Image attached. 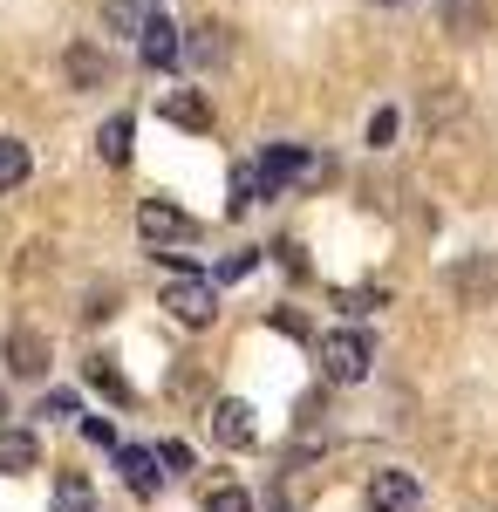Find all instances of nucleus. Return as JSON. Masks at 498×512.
Returning <instances> with one entry per match:
<instances>
[{
    "instance_id": "obj_16",
    "label": "nucleus",
    "mask_w": 498,
    "mask_h": 512,
    "mask_svg": "<svg viewBox=\"0 0 498 512\" xmlns=\"http://www.w3.org/2000/svg\"><path fill=\"white\" fill-rule=\"evenodd\" d=\"M55 512H96V492L82 472H62L55 478Z\"/></svg>"
},
{
    "instance_id": "obj_11",
    "label": "nucleus",
    "mask_w": 498,
    "mask_h": 512,
    "mask_svg": "<svg viewBox=\"0 0 498 512\" xmlns=\"http://www.w3.org/2000/svg\"><path fill=\"white\" fill-rule=\"evenodd\" d=\"M116 465H123V478H130V492H137V499H151V492H157V451L123 444V451H116Z\"/></svg>"
},
{
    "instance_id": "obj_7",
    "label": "nucleus",
    "mask_w": 498,
    "mask_h": 512,
    "mask_svg": "<svg viewBox=\"0 0 498 512\" xmlns=\"http://www.w3.org/2000/svg\"><path fill=\"white\" fill-rule=\"evenodd\" d=\"M212 437L232 444V451H246V444H253V410H246L239 396H219V403H212Z\"/></svg>"
},
{
    "instance_id": "obj_24",
    "label": "nucleus",
    "mask_w": 498,
    "mask_h": 512,
    "mask_svg": "<svg viewBox=\"0 0 498 512\" xmlns=\"http://www.w3.org/2000/svg\"><path fill=\"white\" fill-rule=\"evenodd\" d=\"M41 417H76V396H69V390H48V396H41Z\"/></svg>"
},
{
    "instance_id": "obj_3",
    "label": "nucleus",
    "mask_w": 498,
    "mask_h": 512,
    "mask_svg": "<svg viewBox=\"0 0 498 512\" xmlns=\"http://www.w3.org/2000/svg\"><path fill=\"white\" fill-rule=\"evenodd\" d=\"M137 233L151 239V246H178V239H192L198 226H192V212H178L171 198H144V205H137Z\"/></svg>"
},
{
    "instance_id": "obj_21",
    "label": "nucleus",
    "mask_w": 498,
    "mask_h": 512,
    "mask_svg": "<svg viewBox=\"0 0 498 512\" xmlns=\"http://www.w3.org/2000/svg\"><path fill=\"white\" fill-rule=\"evenodd\" d=\"M458 294H464V301H485V294H492V267H485V260L458 267Z\"/></svg>"
},
{
    "instance_id": "obj_5",
    "label": "nucleus",
    "mask_w": 498,
    "mask_h": 512,
    "mask_svg": "<svg viewBox=\"0 0 498 512\" xmlns=\"http://www.w3.org/2000/svg\"><path fill=\"white\" fill-rule=\"evenodd\" d=\"M369 506H376V512H423L417 472H376V478H369Z\"/></svg>"
},
{
    "instance_id": "obj_4",
    "label": "nucleus",
    "mask_w": 498,
    "mask_h": 512,
    "mask_svg": "<svg viewBox=\"0 0 498 512\" xmlns=\"http://www.w3.org/2000/svg\"><path fill=\"white\" fill-rule=\"evenodd\" d=\"M294 178H314V158H307L301 144H267V158H260V192H280V185H294Z\"/></svg>"
},
{
    "instance_id": "obj_13",
    "label": "nucleus",
    "mask_w": 498,
    "mask_h": 512,
    "mask_svg": "<svg viewBox=\"0 0 498 512\" xmlns=\"http://www.w3.org/2000/svg\"><path fill=\"white\" fill-rule=\"evenodd\" d=\"M35 465H41L35 431H7L0 424V472H35Z\"/></svg>"
},
{
    "instance_id": "obj_6",
    "label": "nucleus",
    "mask_w": 498,
    "mask_h": 512,
    "mask_svg": "<svg viewBox=\"0 0 498 512\" xmlns=\"http://www.w3.org/2000/svg\"><path fill=\"white\" fill-rule=\"evenodd\" d=\"M185 62L205 69V76H212V69H226V62H232V35L219 28V21H198L192 35H185Z\"/></svg>"
},
{
    "instance_id": "obj_20",
    "label": "nucleus",
    "mask_w": 498,
    "mask_h": 512,
    "mask_svg": "<svg viewBox=\"0 0 498 512\" xmlns=\"http://www.w3.org/2000/svg\"><path fill=\"white\" fill-rule=\"evenodd\" d=\"M89 383H96L103 396H116V403H130V383H123V369H116L110 355H96V362H89Z\"/></svg>"
},
{
    "instance_id": "obj_25",
    "label": "nucleus",
    "mask_w": 498,
    "mask_h": 512,
    "mask_svg": "<svg viewBox=\"0 0 498 512\" xmlns=\"http://www.w3.org/2000/svg\"><path fill=\"white\" fill-rule=\"evenodd\" d=\"M82 437H89V444H103V451H116V431H110V417H89V424H82Z\"/></svg>"
},
{
    "instance_id": "obj_9",
    "label": "nucleus",
    "mask_w": 498,
    "mask_h": 512,
    "mask_svg": "<svg viewBox=\"0 0 498 512\" xmlns=\"http://www.w3.org/2000/svg\"><path fill=\"white\" fill-rule=\"evenodd\" d=\"M7 369H14V376H41V369H48V335L14 328V335H7Z\"/></svg>"
},
{
    "instance_id": "obj_27",
    "label": "nucleus",
    "mask_w": 498,
    "mask_h": 512,
    "mask_svg": "<svg viewBox=\"0 0 498 512\" xmlns=\"http://www.w3.org/2000/svg\"><path fill=\"white\" fill-rule=\"evenodd\" d=\"M0 417H7V390H0Z\"/></svg>"
},
{
    "instance_id": "obj_23",
    "label": "nucleus",
    "mask_w": 498,
    "mask_h": 512,
    "mask_svg": "<svg viewBox=\"0 0 498 512\" xmlns=\"http://www.w3.org/2000/svg\"><path fill=\"white\" fill-rule=\"evenodd\" d=\"M389 137H396V110H376V117H369V144H376V151H383Z\"/></svg>"
},
{
    "instance_id": "obj_22",
    "label": "nucleus",
    "mask_w": 498,
    "mask_h": 512,
    "mask_svg": "<svg viewBox=\"0 0 498 512\" xmlns=\"http://www.w3.org/2000/svg\"><path fill=\"white\" fill-rule=\"evenodd\" d=\"M205 512H253V499H246L239 485H219V492L205 499Z\"/></svg>"
},
{
    "instance_id": "obj_14",
    "label": "nucleus",
    "mask_w": 498,
    "mask_h": 512,
    "mask_svg": "<svg viewBox=\"0 0 498 512\" xmlns=\"http://www.w3.org/2000/svg\"><path fill=\"white\" fill-rule=\"evenodd\" d=\"M103 28L110 35H144L151 28V0H103Z\"/></svg>"
},
{
    "instance_id": "obj_26",
    "label": "nucleus",
    "mask_w": 498,
    "mask_h": 512,
    "mask_svg": "<svg viewBox=\"0 0 498 512\" xmlns=\"http://www.w3.org/2000/svg\"><path fill=\"white\" fill-rule=\"evenodd\" d=\"M253 260H260V253H232L226 267H219V280H246V274H253Z\"/></svg>"
},
{
    "instance_id": "obj_8",
    "label": "nucleus",
    "mask_w": 498,
    "mask_h": 512,
    "mask_svg": "<svg viewBox=\"0 0 498 512\" xmlns=\"http://www.w3.org/2000/svg\"><path fill=\"white\" fill-rule=\"evenodd\" d=\"M62 69H69L76 89H103V82H110V55H103L96 41H76V48L62 55Z\"/></svg>"
},
{
    "instance_id": "obj_28",
    "label": "nucleus",
    "mask_w": 498,
    "mask_h": 512,
    "mask_svg": "<svg viewBox=\"0 0 498 512\" xmlns=\"http://www.w3.org/2000/svg\"><path fill=\"white\" fill-rule=\"evenodd\" d=\"M383 7H403V0H383Z\"/></svg>"
},
{
    "instance_id": "obj_17",
    "label": "nucleus",
    "mask_w": 498,
    "mask_h": 512,
    "mask_svg": "<svg viewBox=\"0 0 498 512\" xmlns=\"http://www.w3.org/2000/svg\"><path fill=\"white\" fill-rule=\"evenodd\" d=\"M96 151H103V164H130V117L103 123V130H96Z\"/></svg>"
},
{
    "instance_id": "obj_1",
    "label": "nucleus",
    "mask_w": 498,
    "mask_h": 512,
    "mask_svg": "<svg viewBox=\"0 0 498 512\" xmlns=\"http://www.w3.org/2000/svg\"><path fill=\"white\" fill-rule=\"evenodd\" d=\"M369 362H376V342H369L362 328H335V335L321 342V369H328V383H362Z\"/></svg>"
},
{
    "instance_id": "obj_10",
    "label": "nucleus",
    "mask_w": 498,
    "mask_h": 512,
    "mask_svg": "<svg viewBox=\"0 0 498 512\" xmlns=\"http://www.w3.org/2000/svg\"><path fill=\"white\" fill-rule=\"evenodd\" d=\"M137 48H144V62H151V69H171V62L185 55V41H178V28H171L164 14H151V28L137 35Z\"/></svg>"
},
{
    "instance_id": "obj_2",
    "label": "nucleus",
    "mask_w": 498,
    "mask_h": 512,
    "mask_svg": "<svg viewBox=\"0 0 498 512\" xmlns=\"http://www.w3.org/2000/svg\"><path fill=\"white\" fill-rule=\"evenodd\" d=\"M164 308L185 321V328H205V321L219 315V294H212V274H178L164 287Z\"/></svg>"
},
{
    "instance_id": "obj_15",
    "label": "nucleus",
    "mask_w": 498,
    "mask_h": 512,
    "mask_svg": "<svg viewBox=\"0 0 498 512\" xmlns=\"http://www.w3.org/2000/svg\"><path fill=\"white\" fill-rule=\"evenodd\" d=\"M21 185H28V144L0 137V192H21Z\"/></svg>"
},
{
    "instance_id": "obj_18",
    "label": "nucleus",
    "mask_w": 498,
    "mask_h": 512,
    "mask_svg": "<svg viewBox=\"0 0 498 512\" xmlns=\"http://www.w3.org/2000/svg\"><path fill=\"white\" fill-rule=\"evenodd\" d=\"M444 28H451V35H478V28H485V7H478V0H444Z\"/></svg>"
},
{
    "instance_id": "obj_12",
    "label": "nucleus",
    "mask_w": 498,
    "mask_h": 512,
    "mask_svg": "<svg viewBox=\"0 0 498 512\" xmlns=\"http://www.w3.org/2000/svg\"><path fill=\"white\" fill-rule=\"evenodd\" d=\"M164 123H185V130H212V103H205V89H178V96H164Z\"/></svg>"
},
{
    "instance_id": "obj_19",
    "label": "nucleus",
    "mask_w": 498,
    "mask_h": 512,
    "mask_svg": "<svg viewBox=\"0 0 498 512\" xmlns=\"http://www.w3.org/2000/svg\"><path fill=\"white\" fill-rule=\"evenodd\" d=\"M253 198H260V164H239V171H232V198H226V212L239 219V212H246Z\"/></svg>"
}]
</instances>
